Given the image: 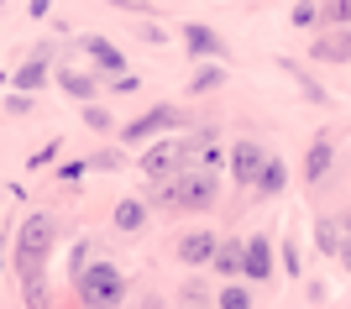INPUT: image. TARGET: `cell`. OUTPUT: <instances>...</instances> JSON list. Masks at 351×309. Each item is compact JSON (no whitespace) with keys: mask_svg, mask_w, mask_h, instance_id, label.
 <instances>
[{"mask_svg":"<svg viewBox=\"0 0 351 309\" xmlns=\"http://www.w3.org/2000/svg\"><path fill=\"white\" fill-rule=\"evenodd\" d=\"M215 247H220L215 231H184V236H178V247H173V257L189 267V273H199V267L215 262Z\"/></svg>","mask_w":351,"mask_h":309,"instance_id":"6","label":"cell"},{"mask_svg":"<svg viewBox=\"0 0 351 309\" xmlns=\"http://www.w3.org/2000/svg\"><path fill=\"white\" fill-rule=\"evenodd\" d=\"M73 288H79L84 309H121V299H126V273H121L116 262L95 257V262L73 278Z\"/></svg>","mask_w":351,"mask_h":309,"instance_id":"3","label":"cell"},{"mask_svg":"<svg viewBox=\"0 0 351 309\" xmlns=\"http://www.w3.org/2000/svg\"><path fill=\"white\" fill-rule=\"evenodd\" d=\"M341 262H346V273H351V241H346V247H341Z\"/></svg>","mask_w":351,"mask_h":309,"instance_id":"33","label":"cell"},{"mask_svg":"<svg viewBox=\"0 0 351 309\" xmlns=\"http://www.w3.org/2000/svg\"><path fill=\"white\" fill-rule=\"evenodd\" d=\"M53 79H58V89L69 95V100H79V105H95V95H100L95 74H84V69H73V63H58V69H53Z\"/></svg>","mask_w":351,"mask_h":309,"instance_id":"11","label":"cell"},{"mask_svg":"<svg viewBox=\"0 0 351 309\" xmlns=\"http://www.w3.org/2000/svg\"><path fill=\"white\" fill-rule=\"evenodd\" d=\"M136 309H162V299H158V294H147V299H136Z\"/></svg>","mask_w":351,"mask_h":309,"instance_id":"32","label":"cell"},{"mask_svg":"<svg viewBox=\"0 0 351 309\" xmlns=\"http://www.w3.org/2000/svg\"><path fill=\"white\" fill-rule=\"evenodd\" d=\"M263 168H267V152L257 147V142H231V178L241 184V189H252L257 178H263Z\"/></svg>","mask_w":351,"mask_h":309,"instance_id":"7","label":"cell"},{"mask_svg":"<svg viewBox=\"0 0 351 309\" xmlns=\"http://www.w3.org/2000/svg\"><path fill=\"white\" fill-rule=\"evenodd\" d=\"M84 173H89V162H84V158H79V162H63V168H58V178H63V184H79Z\"/></svg>","mask_w":351,"mask_h":309,"instance_id":"27","label":"cell"},{"mask_svg":"<svg viewBox=\"0 0 351 309\" xmlns=\"http://www.w3.org/2000/svg\"><path fill=\"white\" fill-rule=\"evenodd\" d=\"M84 126H89V132H116V121H110V110H105L100 100L84 105Z\"/></svg>","mask_w":351,"mask_h":309,"instance_id":"24","label":"cell"},{"mask_svg":"<svg viewBox=\"0 0 351 309\" xmlns=\"http://www.w3.org/2000/svg\"><path fill=\"white\" fill-rule=\"evenodd\" d=\"M330 162H336V142H330V136H315L309 152H304V178H309V184H320V178L330 173Z\"/></svg>","mask_w":351,"mask_h":309,"instance_id":"13","label":"cell"},{"mask_svg":"<svg viewBox=\"0 0 351 309\" xmlns=\"http://www.w3.org/2000/svg\"><path fill=\"white\" fill-rule=\"evenodd\" d=\"M84 162H89V168H121V162H126V152H121V147H100L95 158H84Z\"/></svg>","mask_w":351,"mask_h":309,"instance_id":"26","label":"cell"},{"mask_svg":"<svg viewBox=\"0 0 351 309\" xmlns=\"http://www.w3.org/2000/svg\"><path fill=\"white\" fill-rule=\"evenodd\" d=\"M220 199V173L215 168H184L168 184L147 189V210H210Z\"/></svg>","mask_w":351,"mask_h":309,"instance_id":"1","label":"cell"},{"mask_svg":"<svg viewBox=\"0 0 351 309\" xmlns=\"http://www.w3.org/2000/svg\"><path fill=\"white\" fill-rule=\"evenodd\" d=\"M27 105H32L27 95H11V100H5V110H11V116H27Z\"/></svg>","mask_w":351,"mask_h":309,"instance_id":"31","label":"cell"},{"mask_svg":"<svg viewBox=\"0 0 351 309\" xmlns=\"http://www.w3.org/2000/svg\"><path fill=\"white\" fill-rule=\"evenodd\" d=\"M184 126V110L178 105H152V110H142L136 121H126L121 126V147H142V142H162L168 132H178Z\"/></svg>","mask_w":351,"mask_h":309,"instance_id":"4","label":"cell"},{"mask_svg":"<svg viewBox=\"0 0 351 309\" xmlns=\"http://www.w3.org/2000/svg\"><path fill=\"white\" fill-rule=\"evenodd\" d=\"M89 262H95V241H73V251H69V278H79Z\"/></svg>","mask_w":351,"mask_h":309,"instance_id":"21","label":"cell"},{"mask_svg":"<svg viewBox=\"0 0 351 309\" xmlns=\"http://www.w3.org/2000/svg\"><path fill=\"white\" fill-rule=\"evenodd\" d=\"M315 58L320 63H351V27L346 32H325L315 42Z\"/></svg>","mask_w":351,"mask_h":309,"instance_id":"14","label":"cell"},{"mask_svg":"<svg viewBox=\"0 0 351 309\" xmlns=\"http://www.w3.org/2000/svg\"><path fill=\"white\" fill-rule=\"evenodd\" d=\"M142 89V79L136 74H121V79H110V95H136Z\"/></svg>","mask_w":351,"mask_h":309,"instance_id":"28","label":"cell"},{"mask_svg":"<svg viewBox=\"0 0 351 309\" xmlns=\"http://www.w3.org/2000/svg\"><path fill=\"white\" fill-rule=\"evenodd\" d=\"M215 309H252V288L247 283H226L215 294Z\"/></svg>","mask_w":351,"mask_h":309,"instance_id":"18","label":"cell"},{"mask_svg":"<svg viewBox=\"0 0 351 309\" xmlns=\"http://www.w3.org/2000/svg\"><path fill=\"white\" fill-rule=\"evenodd\" d=\"M184 42H189L194 58H226V37L205 21H184Z\"/></svg>","mask_w":351,"mask_h":309,"instance_id":"12","label":"cell"},{"mask_svg":"<svg viewBox=\"0 0 351 309\" xmlns=\"http://www.w3.org/2000/svg\"><path fill=\"white\" fill-rule=\"evenodd\" d=\"M241 247H247V257H241V278H247V283H267V278H273V241L257 231L252 241H241Z\"/></svg>","mask_w":351,"mask_h":309,"instance_id":"10","label":"cell"},{"mask_svg":"<svg viewBox=\"0 0 351 309\" xmlns=\"http://www.w3.org/2000/svg\"><path fill=\"white\" fill-rule=\"evenodd\" d=\"M53 158H58V142H47L43 152H32V162H27V168H32V173H37V168H47V162H53Z\"/></svg>","mask_w":351,"mask_h":309,"instance_id":"30","label":"cell"},{"mask_svg":"<svg viewBox=\"0 0 351 309\" xmlns=\"http://www.w3.org/2000/svg\"><path fill=\"white\" fill-rule=\"evenodd\" d=\"M320 21V5H293V27H315Z\"/></svg>","mask_w":351,"mask_h":309,"instance_id":"29","label":"cell"},{"mask_svg":"<svg viewBox=\"0 0 351 309\" xmlns=\"http://www.w3.org/2000/svg\"><path fill=\"white\" fill-rule=\"evenodd\" d=\"M47 69H53V42H43V47H37V53H32V58H27V63H21V69L11 74L16 95H27V100H32V95H37V89L47 84Z\"/></svg>","mask_w":351,"mask_h":309,"instance_id":"9","label":"cell"},{"mask_svg":"<svg viewBox=\"0 0 351 309\" xmlns=\"http://www.w3.org/2000/svg\"><path fill=\"white\" fill-rule=\"evenodd\" d=\"M278 262L289 267V278H299V273H304V257H299V241H293V236H289V241H283V251H278Z\"/></svg>","mask_w":351,"mask_h":309,"instance_id":"25","label":"cell"},{"mask_svg":"<svg viewBox=\"0 0 351 309\" xmlns=\"http://www.w3.org/2000/svg\"><path fill=\"white\" fill-rule=\"evenodd\" d=\"M341 225H346V236H351V210H346V221H341Z\"/></svg>","mask_w":351,"mask_h":309,"instance_id":"34","label":"cell"},{"mask_svg":"<svg viewBox=\"0 0 351 309\" xmlns=\"http://www.w3.org/2000/svg\"><path fill=\"white\" fill-rule=\"evenodd\" d=\"M241 257H247V247H241V241H220L215 247V273L220 278H231V283H241Z\"/></svg>","mask_w":351,"mask_h":309,"instance_id":"15","label":"cell"},{"mask_svg":"<svg viewBox=\"0 0 351 309\" xmlns=\"http://www.w3.org/2000/svg\"><path fill=\"white\" fill-rule=\"evenodd\" d=\"M184 168H189V158H184V136H162V142H152V147L142 152L147 184H168V178H178Z\"/></svg>","mask_w":351,"mask_h":309,"instance_id":"5","label":"cell"},{"mask_svg":"<svg viewBox=\"0 0 351 309\" xmlns=\"http://www.w3.org/2000/svg\"><path fill=\"white\" fill-rule=\"evenodd\" d=\"M58 247V215H27V221L16 225V273H27V267H47Z\"/></svg>","mask_w":351,"mask_h":309,"instance_id":"2","label":"cell"},{"mask_svg":"<svg viewBox=\"0 0 351 309\" xmlns=\"http://www.w3.org/2000/svg\"><path fill=\"white\" fill-rule=\"evenodd\" d=\"M220 84H226V69H220V63H210V69H199V74L189 79L194 95H210V89H220Z\"/></svg>","mask_w":351,"mask_h":309,"instance_id":"20","label":"cell"},{"mask_svg":"<svg viewBox=\"0 0 351 309\" xmlns=\"http://www.w3.org/2000/svg\"><path fill=\"white\" fill-rule=\"evenodd\" d=\"M205 309H210V304H205Z\"/></svg>","mask_w":351,"mask_h":309,"instance_id":"35","label":"cell"},{"mask_svg":"<svg viewBox=\"0 0 351 309\" xmlns=\"http://www.w3.org/2000/svg\"><path fill=\"white\" fill-rule=\"evenodd\" d=\"M79 47H84V58L95 63V69H105L110 79L126 74V53H121L110 37H100V32H84V37H79Z\"/></svg>","mask_w":351,"mask_h":309,"instance_id":"8","label":"cell"},{"mask_svg":"<svg viewBox=\"0 0 351 309\" xmlns=\"http://www.w3.org/2000/svg\"><path fill=\"white\" fill-rule=\"evenodd\" d=\"M110 221H116V231H121V236H136V231L147 225V199H121Z\"/></svg>","mask_w":351,"mask_h":309,"instance_id":"16","label":"cell"},{"mask_svg":"<svg viewBox=\"0 0 351 309\" xmlns=\"http://www.w3.org/2000/svg\"><path fill=\"white\" fill-rule=\"evenodd\" d=\"M178 304H184V309H205V304H210L205 283H199V278H189V283H184V288H178Z\"/></svg>","mask_w":351,"mask_h":309,"instance_id":"23","label":"cell"},{"mask_svg":"<svg viewBox=\"0 0 351 309\" xmlns=\"http://www.w3.org/2000/svg\"><path fill=\"white\" fill-rule=\"evenodd\" d=\"M283 184H289V168H283L278 158H267V168H263V178L252 184V194H257V199H273V194H283Z\"/></svg>","mask_w":351,"mask_h":309,"instance_id":"17","label":"cell"},{"mask_svg":"<svg viewBox=\"0 0 351 309\" xmlns=\"http://www.w3.org/2000/svg\"><path fill=\"white\" fill-rule=\"evenodd\" d=\"M320 21H325V27H351V0H330V5H320Z\"/></svg>","mask_w":351,"mask_h":309,"instance_id":"22","label":"cell"},{"mask_svg":"<svg viewBox=\"0 0 351 309\" xmlns=\"http://www.w3.org/2000/svg\"><path fill=\"white\" fill-rule=\"evenodd\" d=\"M315 247H320L325 257H341V231L330 221H315Z\"/></svg>","mask_w":351,"mask_h":309,"instance_id":"19","label":"cell"}]
</instances>
